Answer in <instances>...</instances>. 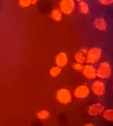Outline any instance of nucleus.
I'll return each instance as SVG.
<instances>
[{
  "label": "nucleus",
  "mask_w": 113,
  "mask_h": 126,
  "mask_svg": "<svg viewBox=\"0 0 113 126\" xmlns=\"http://www.w3.org/2000/svg\"><path fill=\"white\" fill-rule=\"evenodd\" d=\"M96 75L103 80L110 78L112 75V67L110 63L107 61L101 63L96 69Z\"/></svg>",
  "instance_id": "nucleus-1"
},
{
  "label": "nucleus",
  "mask_w": 113,
  "mask_h": 126,
  "mask_svg": "<svg viewBox=\"0 0 113 126\" xmlns=\"http://www.w3.org/2000/svg\"><path fill=\"white\" fill-rule=\"evenodd\" d=\"M102 56V49L99 47H93L87 51L86 62L88 64H95L98 63Z\"/></svg>",
  "instance_id": "nucleus-2"
},
{
  "label": "nucleus",
  "mask_w": 113,
  "mask_h": 126,
  "mask_svg": "<svg viewBox=\"0 0 113 126\" xmlns=\"http://www.w3.org/2000/svg\"><path fill=\"white\" fill-rule=\"evenodd\" d=\"M58 102L63 105H68L72 101L71 92L67 89H60L57 91L56 94Z\"/></svg>",
  "instance_id": "nucleus-3"
},
{
  "label": "nucleus",
  "mask_w": 113,
  "mask_h": 126,
  "mask_svg": "<svg viewBox=\"0 0 113 126\" xmlns=\"http://www.w3.org/2000/svg\"><path fill=\"white\" fill-rule=\"evenodd\" d=\"M60 10L65 15L71 14L75 7V3L74 0H61L59 3Z\"/></svg>",
  "instance_id": "nucleus-4"
},
{
  "label": "nucleus",
  "mask_w": 113,
  "mask_h": 126,
  "mask_svg": "<svg viewBox=\"0 0 113 126\" xmlns=\"http://www.w3.org/2000/svg\"><path fill=\"white\" fill-rule=\"evenodd\" d=\"M91 90L93 93L97 97H102L106 92L105 83L100 80H95L91 86Z\"/></svg>",
  "instance_id": "nucleus-5"
},
{
  "label": "nucleus",
  "mask_w": 113,
  "mask_h": 126,
  "mask_svg": "<svg viewBox=\"0 0 113 126\" xmlns=\"http://www.w3.org/2000/svg\"><path fill=\"white\" fill-rule=\"evenodd\" d=\"M90 94V88L86 85L78 86L74 91V96L77 99H86Z\"/></svg>",
  "instance_id": "nucleus-6"
},
{
  "label": "nucleus",
  "mask_w": 113,
  "mask_h": 126,
  "mask_svg": "<svg viewBox=\"0 0 113 126\" xmlns=\"http://www.w3.org/2000/svg\"><path fill=\"white\" fill-rule=\"evenodd\" d=\"M83 75L88 80H94L96 78V69L93 64H87L83 67Z\"/></svg>",
  "instance_id": "nucleus-7"
},
{
  "label": "nucleus",
  "mask_w": 113,
  "mask_h": 126,
  "mask_svg": "<svg viewBox=\"0 0 113 126\" xmlns=\"http://www.w3.org/2000/svg\"><path fill=\"white\" fill-rule=\"evenodd\" d=\"M104 110V106L100 103H94L88 108V114L91 117H96L102 114Z\"/></svg>",
  "instance_id": "nucleus-8"
},
{
  "label": "nucleus",
  "mask_w": 113,
  "mask_h": 126,
  "mask_svg": "<svg viewBox=\"0 0 113 126\" xmlns=\"http://www.w3.org/2000/svg\"><path fill=\"white\" fill-rule=\"evenodd\" d=\"M55 62L56 66L62 68L64 66H65L67 63H68V57L67 55L64 52H59L55 58Z\"/></svg>",
  "instance_id": "nucleus-9"
},
{
  "label": "nucleus",
  "mask_w": 113,
  "mask_h": 126,
  "mask_svg": "<svg viewBox=\"0 0 113 126\" xmlns=\"http://www.w3.org/2000/svg\"><path fill=\"white\" fill-rule=\"evenodd\" d=\"M93 24H94L95 28L99 31H104L106 30L107 27V21H105L104 18H101V17L95 18L93 21Z\"/></svg>",
  "instance_id": "nucleus-10"
},
{
  "label": "nucleus",
  "mask_w": 113,
  "mask_h": 126,
  "mask_svg": "<svg viewBox=\"0 0 113 126\" xmlns=\"http://www.w3.org/2000/svg\"><path fill=\"white\" fill-rule=\"evenodd\" d=\"M78 10L80 13L83 15H87L90 13V7L89 4L86 1H81L78 4Z\"/></svg>",
  "instance_id": "nucleus-11"
},
{
  "label": "nucleus",
  "mask_w": 113,
  "mask_h": 126,
  "mask_svg": "<svg viewBox=\"0 0 113 126\" xmlns=\"http://www.w3.org/2000/svg\"><path fill=\"white\" fill-rule=\"evenodd\" d=\"M51 18L56 21H59L62 19V14L60 10L58 9H54L51 12Z\"/></svg>",
  "instance_id": "nucleus-12"
},
{
  "label": "nucleus",
  "mask_w": 113,
  "mask_h": 126,
  "mask_svg": "<svg viewBox=\"0 0 113 126\" xmlns=\"http://www.w3.org/2000/svg\"><path fill=\"white\" fill-rule=\"evenodd\" d=\"M103 117L109 122H113V109H105L102 112Z\"/></svg>",
  "instance_id": "nucleus-13"
},
{
  "label": "nucleus",
  "mask_w": 113,
  "mask_h": 126,
  "mask_svg": "<svg viewBox=\"0 0 113 126\" xmlns=\"http://www.w3.org/2000/svg\"><path fill=\"white\" fill-rule=\"evenodd\" d=\"M36 117L41 120H45L49 118L50 112L47 110H41L36 114Z\"/></svg>",
  "instance_id": "nucleus-14"
},
{
  "label": "nucleus",
  "mask_w": 113,
  "mask_h": 126,
  "mask_svg": "<svg viewBox=\"0 0 113 126\" xmlns=\"http://www.w3.org/2000/svg\"><path fill=\"white\" fill-rule=\"evenodd\" d=\"M75 60L77 63L83 64L84 62H86V57H85L84 54H83L82 52H78L75 55Z\"/></svg>",
  "instance_id": "nucleus-15"
},
{
  "label": "nucleus",
  "mask_w": 113,
  "mask_h": 126,
  "mask_svg": "<svg viewBox=\"0 0 113 126\" xmlns=\"http://www.w3.org/2000/svg\"><path fill=\"white\" fill-rule=\"evenodd\" d=\"M61 72V68L58 66H53L50 69V75L52 76V77H57L58 76Z\"/></svg>",
  "instance_id": "nucleus-16"
},
{
  "label": "nucleus",
  "mask_w": 113,
  "mask_h": 126,
  "mask_svg": "<svg viewBox=\"0 0 113 126\" xmlns=\"http://www.w3.org/2000/svg\"><path fill=\"white\" fill-rule=\"evenodd\" d=\"M19 5L22 8H27L31 5V0H19Z\"/></svg>",
  "instance_id": "nucleus-17"
},
{
  "label": "nucleus",
  "mask_w": 113,
  "mask_h": 126,
  "mask_svg": "<svg viewBox=\"0 0 113 126\" xmlns=\"http://www.w3.org/2000/svg\"><path fill=\"white\" fill-rule=\"evenodd\" d=\"M83 65L81 63H73L72 64V68L75 70V71H78V72H80V71H82L83 69Z\"/></svg>",
  "instance_id": "nucleus-18"
},
{
  "label": "nucleus",
  "mask_w": 113,
  "mask_h": 126,
  "mask_svg": "<svg viewBox=\"0 0 113 126\" xmlns=\"http://www.w3.org/2000/svg\"><path fill=\"white\" fill-rule=\"evenodd\" d=\"M98 1L101 5H104V6H109L113 4V0H98Z\"/></svg>",
  "instance_id": "nucleus-19"
},
{
  "label": "nucleus",
  "mask_w": 113,
  "mask_h": 126,
  "mask_svg": "<svg viewBox=\"0 0 113 126\" xmlns=\"http://www.w3.org/2000/svg\"><path fill=\"white\" fill-rule=\"evenodd\" d=\"M87 51H88V50H87V49L82 48V49H81V51H80V52H82L83 54H85V55H87Z\"/></svg>",
  "instance_id": "nucleus-20"
},
{
  "label": "nucleus",
  "mask_w": 113,
  "mask_h": 126,
  "mask_svg": "<svg viewBox=\"0 0 113 126\" xmlns=\"http://www.w3.org/2000/svg\"><path fill=\"white\" fill-rule=\"evenodd\" d=\"M38 0H31V4H36L37 3Z\"/></svg>",
  "instance_id": "nucleus-21"
},
{
  "label": "nucleus",
  "mask_w": 113,
  "mask_h": 126,
  "mask_svg": "<svg viewBox=\"0 0 113 126\" xmlns=\"http://www.w3.org/2000/svg\"><path fill=\"white\" fill-rule=\"evenodd\" d=\"M84 126H95L94 124H93V123H87V124H86Z\"/></svg>",
  "instance_id": "nucleus-22"
},
{
  "label": "nucleus",
  "mask_w": 113,
  "mask_h": 126,
  "mask_svg": "<svg viewBox=\"0 0 113 126\" xmlns=\"http://www.w3.org/2000/svg\"><path fill=\"white\" fill-rule=\"evenodd\" d=\"M77 1H78V2H81V1H84V0H76Z\"/></svg>",
  "instance_id": "nucleus-23"
}]
</instances>
